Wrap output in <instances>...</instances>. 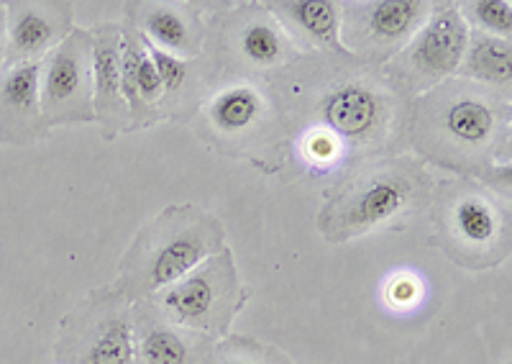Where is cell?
Segmentation results:
<instances>
[{
    "mask_svg": "<svg viewBox=\"0 0 512 364\" xmlns=\"http://www.w3.org/2000/svg\"><path fill=\"white\" fill-rule=\"evenodd\" d=\"M269 85L290 139L308 129L328 131L346 147L351 167L408 152L413 98L382 67L351 54H300Z\"/></svg>",
    "mask_w": 512,
    "mask_h": 364,
    "instance_id": "6da1fadb",
    "label": "cell"
},
{
    "mask_svg": "<svg viewBox=\"0 0 512 364\" xmlns=\"http://www.w3.org/2000/svg\"><path fill=\"white\" fill-rule=\"evenodd\" d=\"M408 152L425 167L477 180L510 200L512 98L451 77L413 98Z\"/></svg>",
    "mask_w": 512,
    "mask_h": 364,
    "instance_id": "7a4b0ae2",
    "label": "cell"
},
{
    "mask_svg": "<svg viewBox=\"0 0 512 364\" xmlns=\"http://www.w3.org/2000/svg\"><path fill=\"white\" fill-rule=\"evenodd\" d=\"M436 182L431 167L410 152L359 162L323 190L315 229L328 244L408 229L431 203Z\"/></svg>",
    "mask_w": 512,
    "mask_h": 364,
    "instance_id": "3957f363",
    "label": "cell"
},
{
    "mask_svg": "<svg viewBox=\"0 0 512 364\" xmlns=\"http://www.w3.org/2000/svg\"><path fill=\"white\" fill-rule=\"evenodd\" d=\"M226 226L216 213L195 203H175L146 221L118 262V293L131 303H141L182 280L205 259L221 252Z\"/></svg>",
    "mask_w": 512,
    "mask_h": 364,
    "instance_id": "277c9868",
    "label": "cell"
},
{
    "mask_svg": "<svg viewBox=\"0 0 512 364\" xmlns=\"http://www.w3.org/2000/svg\"><path fill=\"white\" fill-rule=\"evenodd\" d=\"M210 152L274 177L290 165V131L269 80H239L210 93L190 121Z\"/></svg>",
    "mask_w": 512,
    "mask_h": 364,
    "instance_id": "5b68a950",
    "label": "cell"
},
{
    "mask_svg": "<svg viewBox=\"0 0 512 364\" xmlns=\"http://www.w3.org/2000/svg\"><path fill=\"white\" fill-rule=\"evenodd\" d=\"M428 244L469 272L505 265L512 252L510 200L469 177H441L423 213Z\"/></svg>",
    "mask_w": 512,
    "mask_h": 364,
    "instance_id": "8992f818",
    "label": "cell"
},
{
    "mask_svg": "<svg viewBox=\"0 0 512 364\" xmlns=\"http://www.w3.org/2000/svg\"><path fill=\"white\" fill-rule=\"evenodd\" d=\"M300 54V47L267 11L264 0L208 6L200 57L216 88L239 80H269Z\"/></svg>",
    "mask_w": 512,
    "mask_h": 364,
    "instance_id": "52a82bcc",
    "label": "cell"
},
{
    "mask_svg": "<svg viewBox=\"0 0 512 364\" xmlns=\"http://www.w3.org/2000/svg\"><path fill=\"white\" fill-rule=\"evenodd\" d=\"M249 295L251 290L241 280L231 247H223L182 280L152 295L149 303L177 326L218 341L231 334L233 321L246 308Z\"/></svg>",
    "mask_w": 512,
    "mask_h": 364,
    "instance_id": "ba28073f",
    "label": "cell"
},
{
    "mask_svg": "<svg viewBox=\"0 0 512 364\" xmlns=\"http://www.w3.org/2000/svg\"><path fill=\"white\" fill-rule=\"evenodd\" d=\"M54 364H136L134 303L113 282L88 290L59 321Z\"/></svg>",
    "mask_w": 512,
    "mask_h": 364,
    "instance_id": "9c48e42d",
    "label": "cell"
},
{
    "mask_svg": "<svg viewBox=\"0 0 512 364\" xmlns=\"http://www.w3.org/2000/svg\"><path fill=\"white\" fill-rule=\"evenodd\" d=\"M466 42L469 26L461 18L459 3L441 0L433 3L431 16L425 18L418 34L400 54L382 65V70L408 98H418L459 75Z\"/></svg>",
    "mask_w": 512,
    "mask_h": 364,
    "instance_id": "30bf717a",
    "label": "cell"
},
{
    "mask_svg": "<svg viewBox=\"0 0 512 364\" xmlns=\"http://www.w3.org/2000/svg\"><path fill=\"white\" fill-rule=\"evenodd\" d=\"M433 0H341V44L364 65L382 67L418 34Z\"/></svg>",
    "mask_w": 512,
    "mask_h": 364,
    "instance_id": "8fae6325",
    "label": "cell"
},
{
    "mask_svg": "<svg viewBox=\"0 0 512 364\" xmlns=\"http://www.w3.org/2000/svg\"><path fill=\"white\" fill-rule=\"evenodd\" d=\"M90 57H93L90 29L75 26L72 34L39 62L41 113L49 129L95 124Z\"/></svg>",
    "mask_w": 512,
    "mask_h": 364,
    "instance_id": "7c38bea8",
    "label": "cell"
},
{
    "mask_svg": "<svg viewBox=\"0 0 512 364\" xmlns=\"http://www.w3.org/2000/svg\"><path fill=\"white\" fill-rule=\"evenodd\" d=\"M123 18L159 52L172 57H200L208 29V6L190 0H128Z\"/></svg>",
    "mask_w": 512,
    "mask_h": 364,
    "instance_id": "4fadbf2b",
    "label": "cell"
},
{
    "mask_svg": "<svg viewBox=\"0 0 512 364\" xmlns=\"http://www.w3.org/2000/svg\"><path fill=\"white\" fill-rule=\"evenodd\" d=\"M75 26V6L67 0H11L6 3L3 67L41 62Z\"/></svg>",
    "mask_w": 512,
    "mask_h": 364,
    "instance_id": "5bb4252c",
    "label": "cell"
},
{
    "mask_svg": "<svg viewBox=\"0 0 512 364\" xmlns=\"http://www.w3.org/2000/svg\"><path fill=\"white\" fill-rule=\"evenodd\" d=\"M93 39V113L105 141L128 134V106L121 93V21L88 26Z\"/></svg>",
    "mask_w": 512,
    "mask_h": 364,
    "instance_id": "9a60e30c",
    "label": "cell"
},
{
    "mask_svg": "<svg viewBox=\"0 0 512 364\" xmlns=\"http://www.w3.org/2000/svg\"><path fill=\"white\" fill-rule=\"evenodd\" d=\"M216 339L177 326L149 300L134 303L136 364H205Z\"/></svg>",
    "mask_w": 512,
    "mask_h": 364,
    "instance_id": "2e32d148",
    "label": "cell"
},
{
    "mask_svg": "<svg viewBox=\"0 0 512 364\" xmlns=\"http://www.w3.org/2000/svg\"><path fill=\"white\" fill-rule=\"evenodd\" d=\"M121 93L128 106V134L162 124V83L144 36L121 18Z\"/></svg>",
    "mask_w": 512,
    "mask_h": 364,
    "instance_id": "e0dca14e",
    "label": "cell"
},
{
    "mask_svg": "<svg viewBox=\"0 0 512 364\" xmlns=\"http://www.w3.org/2000/svg\"><path fill=\"white\" fill-rule=\"evenodd\" d=\"M52 129L39 98V62L0 70V144L26 147L44 141Z\"/></svg>",
    "mask_w": 512,
    "mask_h": 364,
    "instance_id": "ac0fdd59",
    "label": "cell"
},
{
    "mask_svg": "<svg viewBox=\"0 0 512 364\" xmlns=\"http://www.w3.org/2000/svg\"><path fill=\"white\" fill-rule=\"evenodd\" d=\"M264 6L303 54H349L341 44V0H264Z\"/></svg>",
    "mask_w": 512,
    "mask_h": 364,
    "instance_id": "d6986e66",
    "label": "cell"
},
{
    "mask_svg": "<svg viewBox=\"0 0 512 364\" xmlns=\"http://www.w3.org/2000/svg\"><path fill=\"white\" fill-rule=\"evenodd\" d=\"M146 47H149L154 67H157L159 83H162V118L172 124L190 126L200 106L216 90L203 57L182 59L159 52L152 44H146Z\"/></svg>",
    "mask_w": 512,
    "mask_h": 364,
    "instance_id": "ffe728a7",
    "label": "cell"
},
{
    "mask_svg": "<svg viewBox=\"0 0 512 364\" xmlns=\"http://www.w3.org/2000/svg\"><path fill=\"white\" fill-rule=\"evenodd\" d=\"M469 83L500 93L505 98L512 95V42L500 36L477 34L469 31L464 59H461L459 75Z\"/></svg>",
    "mask_w": 512,
    "mask_h": 364,
    "instance_id": "44dd1931",
    "label": "cell"
},
{
    "mask_svg": "<svg viewBox=\"0 0 512 364\" xmlns=\"http://www.w3.org/2000/svg\"><path fill=\"white\" fill-rule=\"evenodd\" d=\"M290 162L303 167L310 175L338 177L351 167L346 147L328 131L308 129L292 136Z\"/></svg>",
    "mask_w": 512,
    "mask_h": 364,
    "instance_id": "7402d4cb",
    "label": "cell"
},
{
    "mask_svg": "<svg viewBox=\"0 0 512 364\" xmlns=\"http://www.w3.org/2000/svg\"><path fill=\"white\" fill-rule=\"evenodd\" d=\"M205 364H295L280 347L241 334H228L216 341Z\"/></svg>",
    "mask_w": 512,
    "mask_h": 364,
    "instance_id": "603a6c76",
    "label": "cell"
},
{
    "mask_svg": "<svg viewBox=\"0 0 512 364\" xmlns=\"http://www.w3.org/2000/svg\"><path fill=\"white\" fill-rule=\"evenodd\" d=\"M459 13L466 21L469 31L477 34L512 36V3L510 0H461Z\"/></svg>",
    "mask_w": 512,
    "mask_h": 364,
    "instance_id": "cb8c5ba5",
    "label": "cell"
},
{
    "mask_svg": "<svg viewBox=\"0 0 512 364\" xmlns=\"http://www.w3.org/2000/svg\"><path fill=\"white\" fill-rule=\"evenodd\" d=\"M384 303L397 313L413 311L423 303V280L413 272L392 275L384 285Z\"/></svg>",
    "mask_w": 512,
    "mask_h": 364,
    "instance_id": "d4e9b609",
    "label": "cell"
},
{
    "mask_svg": "<svg viewBox=\"0 0 512 364\" xmlns=\"http://www.w3.org/2000/svg\"><path fill=\"white\" fill-rule=\"evenodd\" d=\"M3 59H6V6L0 3V70H3Z\"/></svg>",
    "mask_w": 512,
    "mask_h": 364,
    "instance_id": "484cf974",
    "label": "cell"
}]
</instances>
